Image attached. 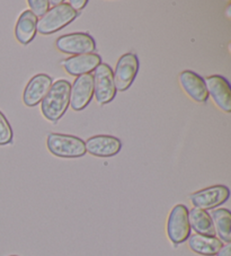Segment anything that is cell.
Returning <instances> with one entry per match:
<instances>
[{
    "label": "cell",
    "mask_w": 231,
    "mask_h": 256,
    "mask_svg": "<svg viewBox=\"0 0 231 256\" xmlns=\"http://www.w3.org/2000/svg\"><path fill=\"white\" fill-rule=\"evenodd\" d=\"M230 190L226 185H213L200 190L190 196L193 208L201 210H214L229 200Z\"/></svg>",
    "instance_id": "cell-6"
},
{
    "label": "cell",
    "mask_w": 231,
    "mask_h": 256,
    "mask_svg": "<svg viewBox=\"0 0 231 256\" xmlns=\"http://www.w3.org/2000/svg\"><path fill=\"white\" fill-rule=\"evenodd\" d=\"M178 80L183 90L193 100L204 104L208 102V94L204 79L192 70H184L178 76Z\"/></svg>",
    "instance_id": "cell-14"
},
{
    "label": "cell",
    "mask_w": 231,
    "mask_h": 256,
    "mask_svg": "<svg viewBox=\"0 0 231 256\" xmlns=\"http://www.w3.org/2000/svg\"><path fill=\"white\" fill-rule=\"evenodd\" d=\"M188 247L194 253L202 256H214L224 246L219 238L216 236H204L194 234L188 240Z\"/></svg>",
    "instance_id": "cell-16"
},
{
    "label": "cell",
    "mask_w": 231,
    "mask_h": 256,
    "mask_svg": "<svg viewBox=\"0 0 231 256\" xmlns=\"http://www.w3.org/2000/svg\"><path fill=\"white\" fill-rule=\"evenodd\" d=\"M139 59L136 54L132 52L123 54L118 60L116 67L113 72L116 90L126 92L131 87L139 72Z\"/></svg>",
    "instance_id": "cell-8"
},
{
    "label": "cell",
    "mask_w": 231,
    "mask_h": 256,
    "mask_svg": "<svg viewBox=\"0 0 231 256\" xmlns=\"http://www.w3.org/2000/svg\"><path fill=\"white\" fill-rule=\"evenodd\" d=\"M208 96L216 105L226 113L231 112V87L229 82L219 74H213L204 79Z\"/></svg>",
    "instance_id": "cell-10"
},
{
    "label": "cell",
    "mask_w": 231,
    "mask_h": 256,
    "mask_svg": "<svg viewBox=\"0 0 231 256\" xmlns=\"http://www.w3.org/2000/svg\"><path fill=\"white\" fill-rule=\"evenodd\" d=\"M71 84L60 79L51 86L50 90L41 102V112L46 120L56 123L64 116L70 105Z\"/></svg>",
    "instance_id": "cell-1"
},
{
    "label": "cell",
    "mask_w": 231,
    "mask_h": 256,
    "mask_svg": "<svg viewBox=\"0 0 231 256\" xmlns=\"http://www.w3.org/2000/svg\"><path fill=\"white\" fill-rule=\"evenodd\" d=\"M78 12L70 7L68 2H59L48 10L46 15L38 20V33L50 35L59 32L72 23L78 17Z\"/></svg>",
    "instance_id": "cell-2"
},
{
    "label": "cell",
    "mask_w": 231,
    "mask_h": 256,
    "mask_svg": "<svg viewBox=\"0 0 231 256\" xmlns=\"http://www.w3.org/2000/svg\"><path fill=\"white\" fill-rule=\"evenodd\" d=\"M56 46L62 54L80 56L94 54L96 41L90 34L85 32H74L62 35L56 41Z\"/></svg>",
    "instance_id": "cell-5"
},
{
    "label": "cell",
    "mask_w": 231,
    "mask_h": 256,
    "mask_svg": "<svg viewBox=\"0 0 231 256\" xmlns=\"http://www.w3.org/2000/svg\"><path fill=\"white\" fill-rule=\"evenodd\" d=\"M46 147L52 155L60 158H80L86 155L85 141L71 134L51 132L48 134Z\"/></svg>",
    "instance_id": "cell-3"
},
{
    "label": "cell",
    "mask_w": 231,
    "mask_h": 256,
    "mask_svg": "<svg viewBox=\"0 0 231 256\" xmlns=\"http://www.w3.org/2000/svg\"><path fill=\"white\" fill-rule=\"evenodd\" d=\"M94 97V79L92 74L74 79L70 88V106L74 111L85 110Z\"/></svg>",
    "instance_id": "cell-9"
},
{
    "label": "cell",
    "mask_w": 231,
    "mask_h": 256,
    "mask_svg": "<svg viewBox=\"0 0 231 256\" xmlns=\"http://www.w3.org/2000/svg\"><path fill=\"white\" fill-rule=\"evenodd\" d=\"M167 236L176 245L183 244L190 236V226L188 220V209L184 204H177L172 209L167 220Z\"/></svg>",
    "instance_id": "cell-4"
},
{
    "label": "cell",
    "mask_w": 231,
    "mask_h": 256,
    "mask_svg": "<svg viewBox=\"0 0 231 256\" xmlns=\"http://www.w3.org/2000/svg\"><path fill=\"white\" fill-rule=\"evenodd\" d=\"M53 85L52 78L46 74H35L26 85L23 92V102L26 106L34 108L43 100Z\"/></svg>",
    "instance_id": "cell-12"
},
{
    "label": "cell",
    "mask_w": 231,
    "mask_h": 256,
    "mask_svg": "<svg viewBox=\"0 0 231 256\" xmlns=\"http://www.w3.org/2000/svg\"><path fill=\"white\" fill-rule=\"evenodd\" d=\"M68 4L74 10L78 12L79 10H84V8L87 6L88 2H87V0H69Z\"/></svg>",
    "instance_id": "cell-21"
},
{
    "label": "cell",
    "mask_w": 231,
    "mask_h": 256,
    "mask_svg": "<svg viewBox=\"0 0 231 256\" xmlns=\"http://www.w3.org/2000/svg\"><path fill=\"white\" fill-rule=\"evenodd\" d=\"M28 6L30 8V12L38 17L41 18L42 16H44L50 10V2L48 0H28Z\"/></svg>",
    "instance_id": "cell-20"
},
{
    "label": "cell",
    "mask_w": 231,
    "mask_h": 256,
    "mask_svg": "<svg viewBox=\"0 0 231 256\" xmlns=\"http://www.w3.org/2000/svg\"><path fill=\"white\" fill-rule=\"evenodd\" d=\"M12 129L10 121L7 120L2 111H0V146H6L12 141Z\"/></svg>",
    "instance_id": "cell-19"
},
{
    "label": "cell",
    "mask_w": 231,
    "mask_h": 256,
    "mask_svg": "<svg viewBox=\"0 0 231 256\" xmlns=\"http://www.w3.org/2000/svg\"><path fill=\"white\" fill-rule=\"evenodd\" d=\"M102 64V58L96 54H88L74 56L66 58L61 62L62 68L66 74L71 76H82V74H90Z\"/></svg>",
    "instance_id": "cell-13"
},
{
    "label": "cell",
    "mask_w": 231,
    "mask_h": 256,
    "mask_svg": "<svg viewBox=\"0 0 231 256\" xmlns=\"http://www.w3.org/2000/svg\"><path fill=\"white\" fill-rule=\"evenodd\" d=\"M38 18L30 10H24L18 17L15 26V36L20 44L28 46L38 33Z\"/></svg>",
    "instance_id": "cell-15"
},
{
    "label": "cell",
    "mask_w": 231,
    "mask_h": 256,
    "mask_svg": "<svg viewBox=\"0 0 231 256\" xmlns=\"http://www.w3.org/2000/svg\"><path fill=\"white\" fill-rule=\"evenodd\" d=\"M211 219L218 238L226 244L231 242V214L228 209L219 208L212 210Z\"/></svg>",
    "instance_id": "cell-18"
},
{
    "label": "cell",
    "mask_w": 231,
    "mask_h": 256,
    "mask_svg": "<svg viewBox=\"0 0 231 256\" xmlns=\"http://www.w3.org/2000/svg\"><path fill=\"white\" fill-rule=\"evenodd\" d=\"M94 96L97 103L105 105L112 102L116 96V88L114 84L113 70L106 64H100L94 70Z\"/></svg>",
    "instance_id": "cell-7"
},
{
    "label": "cell",
    "mask_w": 231,
    "mask_h": 256,
    "mask_svg": "<svg viewBox=\"0 0 231 256\" xmlns=\"http://www.w3.org/2000/svg\"><path fill=\"white\" fill-rule=\"evenodd\" d=\"M188 220L190 229H193L195 234L204 236H216L211 216L208 211L198 208L190 209L188 210Z\"/></svg>",
    "instance_id": "cell-17"
},
{
    "label": "cell",
    "mask_w": 231,
    "mask_h": 256,
    "mask_svg": "<svg viewBox=\"0 0 231 256\" xmlns=\"http://www.w3.org/2000/svg\"><path fill=\"white\" fill-rule=\"evenodd\" d=\"M10 256H17V255H10Z\"/></svg>",
    "instance_id": "cell-23"
},
{
    "label": "cell",
    "mask_w": 231,
    "mask_h": 256,
    "mask_svg": "<svg viewBox=\"0 0 231 256\" xmlns=\"http://www.w3.org/2000/svg\"><path fill=\"white\" fill-rule=\"evenodd\" d=\"M214 256H231V245L230 244L224 245Z\"/></svg>",
    "instance_id": "cell-22"
},
{
    "label": "cell",
    "mask_w": 231,
    "mask_h": 256,
    "mask_svg": "<svg viewBox=\"0 0 231 256\" xmlns=\"http://www.w3.org/2000/svg\"><path fill=\"white\" fill-rule=\"evenodd\" d=\"M86 152L96 157L108 158L118 155L122 148V141L116 136L98 134L85 141Z\"/></svg>",
    "instance_id": "cell-11"
}]
</instances>
